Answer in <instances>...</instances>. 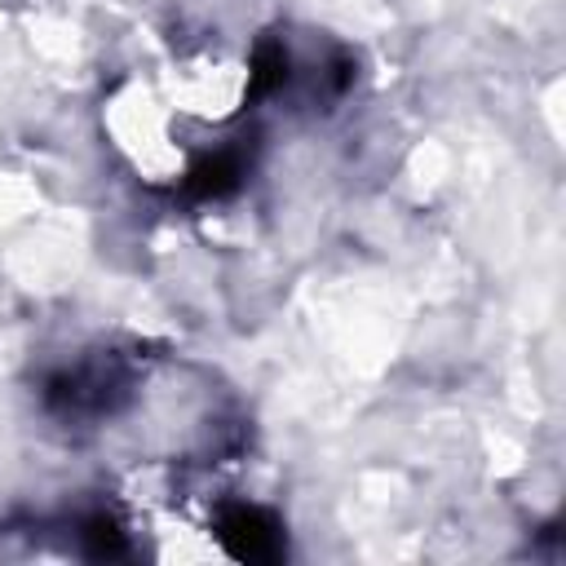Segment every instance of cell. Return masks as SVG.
<instances>
[{"mask_svg":"<svg viewBox=\"0 0 566 566\" xmlns=\"http://www.w3.org/2000/svg\"><path fill=\"white\" fill-rule=\"evenodd\" d=\"M128 394V367L106 354V358H88L80 367H62L44 380L40 398H44V411L62 416V420H88V416H102L111 411L119 398Z\"/></svg>","mask_w":566,"mask_h":566,"instance_id":"1","label":"cell"},{"mask_svg":"<svg viewBox=\"0 0 566 566\" xmlns=\"http://www.w3.org/2000/svg\"><path fill=\"white\" fill-rule=\"evenodd\" d=\"M239 186H243V159H239V150H212V155L195 159L190 172L181 177L186 199H199V203L226 199V195H234Z\"/></svg>","mask_w":566,"mask_h":566,"instance_id":"3","label":"cell"},{"mask_svg":"<svg viewBox=\"0 0 566 566\" xmlns=\"http://www.w3.org/2000/svg\"><path fill=\"white\" fill-rule=\"evenodd\" d=\"M217 539L234 562H279L287 557V531L279 522V513L248 504V500H230L217 509Z\"/></svg>","mask_w":566,"mask_h":566,"instance_id":"2","label":"cell"},{"mask_svg":"<svg viewBox=\"0 0 566 566\" xmlns=\"http://www.w3.org/2000/svg\"><path fill=\"white\" fill-rule=\"evenodd\" d=\"M292 80V53L279 35H265L248 62V97H274Z\"/></svg>","mask_w":566,"mask_h":566,"instance_id":"4","label":"cell"},{"mask_svg":"<svg viewBox=\"0 0 566 566\" xmlns=\"http://www.w3.org/2000/svg\"><path fill=\"white\" fill-rule=\"evenodd\" d=\"M75 535H80V553L93 557V562H115V557H128L133 553L128 548V531L111 513H88Z\"/></svg>","mask_w":566,"mask_h":566,"instance_id":"5","label":"cell"}]
</instances>
